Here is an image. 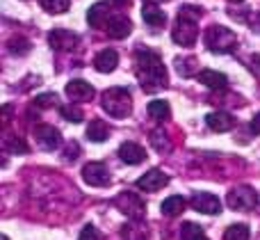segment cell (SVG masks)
I'll use <instances>...</instances> for the list:
<instances>
[{"mask_svg":"<svg viewBox=\"0 0 260 240\" xmlns=\"http://www.w3.org/2000/svg\"><path fill=\"white\" fill-rule=\"evenodd\" d=\"M206 124L212 128L215 133H229L235 128V119L229 112H210L206 117Z\"/></svg>","mask_w":260,"mask_h":240,"instance_id":"2e32d148","label":"cell"},{"mask_svg":"<svg viewBox=\"0 0 260 240\" xmlns=\"http://www.w3.org/2000/svg\"><path fill=\"white\" fill-rule=\"evenodd\" d=\"M189 204H192V208L197 213H203V215H217L221 211L219 197H215L212 192H194Z\"/></svg>","mask_w":260,"mask_h":240,"instance_id":"52a82bcc","label":"cell"},{"mask_svg":"<svg viewBox=\"0 0 260 240\" xmlns=\"http://www.w3.org/2000/svg\"><path fill=\"white\" fill-rule=\"evenodd\" d=\"M87 137L91 142H105L110 137V126L103 119H91V124L87 126Z\"/></svg>","mask_w":260,"mask_h":240,"instance_id":"d6986e66","label":"cell"},{"mask_svg":"<svg viewBox=\"0 0 260 240\" xmlns=\"http://www.w3.org/2000/svg\"><path fill=\"white\" fill-rule=\"evenodd\" d=\"M251 133H256V135H260V112L251 119Z\"/></svg>","mask_w":260,"mask_h":240,"instance_id":"836d02e7","label":"cell"},{"mask_svg":"<svg viewBox=\"0 0 260 240\" xmlns=\"http://www.w3.org/2000/svg\"><path fill=\"white\" fill-rule=\"evenodd\" d=\"M108 18H110V14H108V9H105V5H103V3L91 5L89 12H87V21H89L94 27H105Z\"/></svg>","mask_w":260,"mask_h":240,"instance_id":"44dd1931","label":"cell"},{"mask_svg":"<svg viewBox=\"0 0 260 240\" xmlns=\"http://www.w3.org/2000/svg\"><path fill=\"white\" fill-rule=\"evenodd\" d=\"M160 208H162V215H167V218H176V215H180L185 211V199L180 195L167 197V199L160 204Z\"/></svg>","mask_w":260,"mask_h":240,"instance_id":"ffe728a7","label":"cell"},{"mask_svg":"<svg viewBox=\"0 0 260 240\" xmlns=\"http://www.w3.org/2000/svg\"><path fill=\"white\" fill-rule=\"evenodd\" d=\"M130 30H133V23H130V18L123 16V14H114V16H110L108 23H105V32H108L112 39H123V37L130 35Z\"/></svg>","mask_w":260,"mask_h":240,"instance_id":"7c38bea8","label":"cell"},{"mask_svg":"<svg viewBox=\"0 0 260 240\" xmlns=\"http://www.w3.org/2000/svg\"><path fill=\"white\" fill-rule=\"evenodd\" d=\"M151 144L155 146V151H160V154H165V151H169V149H171V142L167 140L165 131H160V128L151 133Z\"/></svg>","mask_w":260,"mask_h":240,"instance_id":"484cf974","label":"cell"},{"mask_svg":"<svg viewBox=\"0 0 260 240\" xmlns=\"http://www.w3.org/2000/svg\"><path fill=\"white\" fill-rule=\"evenodd\" d=\"M176 69H178L180 76H192L194 71H197V59L194 57H187V59H176Z\"/></svg>","mask_w":260,"mask_h":240,"instance_id":"f546056e","label":"cell"},{"mask_svg":"<svg viewBox=\"0 0 260 240\" xmlns=\"http://www.w3.org/2000/svg\"><path fill=\"white\" fill-rule=\"evenodd\" d=\"M110 5H114V7H128L130 3H133V0H108Z\"/></svg>","mask_w":260,"mask_h":240,"instance_id":"e575fe53","label":"cell"},{"mask_svg":"<svg viewBox=\"0 0 260 240\" xmlns=\"http://www.w3.org/2000/svg\"><path fill=\"white\" fill-rule=\"evenodd\" d=\"M41 7L50 14H64L69 7H71V0H39Z\"/></svg>","mask_w":260,"mask_h":240,"instance_id":"d4e9b609","label":"cell"},{"mask_svg":"<svg viewBox=\"0 0 260 240\" xmlns=\"http://www.w3.org/2000/svg\"><path fill=\"white\" fill-rule=\"evenodd\" d=\"M35 140L41 149L46 151H55L59 144H62V135L55 126H48V124H41V126L35 128Z\"/></svg>","mask_w":260,"mask_h":240,"instance_id":"9c48e42d","label":"cell"},{"mask_svg":"<svg viewBox=\"0 0 260 240\" xmlns=\"http://www.w3.org/2000/svg\"><path fill=\"white\" fill-rule=\"evenodd\" d=\"M231 3H242V0H231Z\"/></svg>","mask_w":260,"mask_h":240,"instance_id":"d590c367","label":"cell"},{"mask_svg":"<svg viewBox=\"0 0 260 240\" xmlns=\"http://www.w3.org/2000/svg\"><path fill=\"white\" fill-rule=\"evenodd\" d=\"M59 114H62L67 122H71V124H80L82 122V110L76 108V105H62V108H59Z\"/></svg>","mask_w":260,"mask_h":240,"instance_id":"83f0119b","label":"cell"},{"mask_svg":"<svg viewBox=\"0 0 260 240\" xmlns=\"http://www.w3.org/2000/svg\"><path fill=\"white\" fill-rule=\"evenodd\" d=\"M117 64H119V55H117V50H114V48H103L94 57V69L99 73L114 71V69H117Z\"/></svg>","mask_w":260,"mask_h":240,"instance_id":"5bb4252c","label":"cell"},{"mask_svg":"<svg viewBox=\"0 0 260 240\" xmlns=\"http://www.w3.org/2000/svg\"><path fill=\"white\" fill-rule=\"evenodd\" d=\"M80 240H101L99 229L91 227V224H87V227L82 229V233H80Z\"/></svg>","mask_w":260,"mask_h":240,"instance_id":"d6a6232c","label":"cell"},{"mask_svg":"<svg viewBox=\"0 0 260 240\" xmlns=\"http://www.w3.org/2000/svg\"><path fill=\"white\" fill-rule=\"evenodd\" d=\"M48 44L53 46L55 50H71L80 44V37L71 30H64V27H55L48 35Z\"/></svg>","mask_w":260,"mask_h":240,"instance_id":"30bf717a","label":"cell"},{"mask_svg":"<svg viewBox=\"0 0 260 240\" xmlns=\"http://www.w3.org/2000/svg\"><path fill=\"white\" fill-rule=\"evenodd\" d=\"M203 41H206L208 50H212V53H231L238 46L235 32L224 25H210L203 35Z\"/></svg>","mask_w":260,"mask_h":240,"instance_id":"277c9868","label":"cell"},{"mask_svg":"<svg viewBox=\"0 0 260 240\" xmlns=\"http://www.w3.org/2000/svg\"><path fill=\"white\" fill-rule=\"evenodd\" d=\"M67 96L71 101H89L94 96V87L87 80H71L67 85Z\"/></svg>","mask_w":260,"mask_h":240,"instance_id":"9a60e30c","label":"cell"},{"mask_svg":"<svg viewBox=\"0 0 260 240\" xmlns=\"http://www.w3.org/2000/svg\"><path fill=\"white\" fill-rule=\"evenodd\" d=\"M103 110L114 119H123L130 114L133 110V96L126 87H112V89L103 92V99H101Z\"/></svg>","mask_w":260,"mask_h":240,"instance_id":"3957f363","label":"cell"},{"mask_svg":"<svg viewBox=\"0 0 260 240\" xmlns=\"http://www.w3.org/2000/svg\"><path fill=\"white\" fill-rule=\"evenodd\" d=\"M119 158L126 165H139L146 158V151H144V146H139L137 142H123V144L119 146Z\"/></svg>","mask_w":260,"mask_h":240,"instance_id":"4fadbf2b","label":"cell"},{"mask_svg":"<svg viewBox=\"0 0 260 240\" xmlns=\"http://www.w3.org/2000/svg\"><path fill=\"white\" fill-rule=\"evenodd\" d=\"M57 103V94H39L35 99V105L37 108H50V105Z\"/></svg>","mask_w":260,"mask_h":240,"instance_id":"4dcf8cb0","label":"cell"},{"mask_svg":"<svg viewBox=\"0 0 260 240\" xmlns=\"http://www.w3.org/2000/svg\"><path fill=\"white\" fill-rule=\"evenodd\" d=\"M7 48H9V53H14V55H27L32 50V46L25 37H12L9 44H7Z\"/></svg>","mask_w":260,"mask_h":240,"instance_id":"cb8c5ba5","label":"cell"},{"mask_svg":"<svg viewBox=\"0 0 260 240\" xmlns=\"http://www.w3.org/2000/svg\"><path fill=\"white\" fill-rule=\"evenodd\" d=\"M197 240H206V236H203V238H197Z\"/></svg>","mask_w":260,"mask_h":240,"instance_id":"74e56055","label":"cell"},{"mask_svg":"<svg viewBox=\"0 0 260 240\" xmlns=\"http://www.w3.org/2000/svg\"><path fill=\"white\" fill-rule=\"evenodd\" d=\"M78 156H80V144H78V142H69L67 149H64V160L71 163V160H76Z\"/></svg>","mask_w":260,"mask_h":240,"instance_id":"1f68e13d","label":"cell"},{"mask_svg":"<svg viewBox=\"0 0 260 240\" xmlns=\"http://www.w3.org/2000/svg\"><path fill=\"white\" fill-rule=\"evenodd\" d=\"M251 231H249L247 224H231L224 231V240H249Z\"/></svg>","mask_w":260,"mask_h":240,"instance_id":"603a6c76","label":"cell"},{"mask_svg":"<svg viewBox=\"0 0 260 240\" xmlns=\"http://www.w3.org/2000/svg\"><path fill=\"white\" fill-rule=\"evenodd\" d=\"M155 3H162V0H155Z\"/></svg>","mask_w":260,"mask_h":240,"instance_id":"f35d334b","label":"cell"},{"mask_svg":"<svg viewBox=\"0 0 260 240\" xmlns=\"http://www.w3.org/2000/svg\"><path fill=\"white\" fill-rule=\"evenodd\" d=\"M82 178L91 188H105L110 183V172L103 163H87L82 167Z\"/></svg>","mask_w":260,"mask_h":240,"instance_id":"ba28073f","label":"cell"},{"mask_svg":"<svg viewBox=\"0 0 260 240\" xmlns=\"http://www.w3.org/2000/svg\"><path fill=\"white\" fill-rule=\"evenodd\" d=\"M114 206H117L121 213H126L128 218H133L135 222H139V220L144 218V211H146L144 201L139 199V195H135V192H121V195L114 199Z\"/></svg>","mask_w":260,"mask_h":240,"instance_id":"8992f818","label":"cell"},{"mask_svg":"<svg viewBox=\"0 0 260 240\" xmlns=\"http://www.w3.org/2000/svg\"><path fill=\"white\" fill-rule=\"evenodd\" d=\"M137 78L144 92H157L167 85V69L153 50H139L137 53Z\"/></svg>","mask_w":260,"mask_h":240,"instance_id":"6da1fadb","label":"cell"},{"mask_svg":"<svg viewBox=\"0 0 260 240\" xmlns=\"http://www.w3.org/2000/svg\"><path fill=\"white\" fill-rule=\"evenodd\" d=\"M142 16H144V21H146L151 27H162V25L167 23L165 9H160L157 5H153V3H146V5H144Z\"/></svg>","mask_w":260,"mask_h":240,"instance_id":"e0dca14e","label":"cell"},{"mask_svg":"<svg viewBox=\"0 0 260 240\" xmlns=\"http://www.w3.org/2000/svg\"><path fill=\"white\" fill-rule=\"evenodd\" d=\"M226 204H229L233 211H251L258 206V192L249 186H238L229 192Z\"/></svg>","mask_w":260,"mask_h":240,"instance_id":"5b68a950","label":"cell"},{"mask_svg":"<svg viewBox=\"0 0 260 240\" xmlns=\"http://www.w3.org/2000/svg\"><path fill=\"white\" fill-rule=\"evenodd\" d=\"M0 240H9V238H7V236H3V238H0Z\"/></svg>","mask_w":260,"mask_h":240,"instance_id":"8d00e7d4","label":"cell"},{"mask_svg":"<svg viewBox=\"0 0 260 240\" xmlns=\"http://www.w3.org/2000/svg\"><path fill=\"white\" fill-rule=\"evenodd\" d=\"M148 114H151L155 122H165V119H169L171 108L167 101H151V103H148Z\"/></svg>","mask_w":260,"mask_h":240,"instance_id":"7402d4cb","label":"cell"},{"mask_svg":"<svg viewBox=\"0 0 260 240\" xmlns=\"http://www.w3.org/2000/svg\"><path fill=\"white\" fill-rule=\"evenodd\" d=\"M199 82L206 85V87H210V89H224V87L229 85V78H226L224 73H219V71L206 69V71L199 73Z\"/></svg>","mask_w":260,"mask_h":240,"instance_id":"ac0fdd59","label":"cell"},{"mask_svg":"<svg viewBox=\"0 0 260 240\" xmlns=\"http://www.w3.org/2000/svg\"><path fill=\"white\" fill-rule=\"evenodd\" d=\"M180 236H183V240L203 238V229L199 227V224H194V222H183V227H180Z\"/></svg>","mask_w":260,"mask_h":240,"instance_id":"4316f807","label":"cell"},{"mask_svg":"<svg viewBox=\"0 0 260 240\" xmlns=\"http://www.w3.org/2000/svg\"><path fill=\"white\" fill-rule=\"evenodd\" d=\"M201 16L197 7H180L178 12V21H176L174 30H171V39L178 46H192L199 37L197 30V21Z\"/></svg>","mask_w":260,"mask_h":240,"instance_id":"7a4b0ae2","label":"cell"},{"mask_svg":"<svg viewBox=\"0 0 260 240\" xmlns=\"http://www.w3.org/2000/svg\"><path fill=\"white\" fill-rule=\"evenodd\" d=\"M5 149L12 151V154H25V151H27V144L21 140V137L9 135V137H5Z\"/></svg>","mask_w":260,"mask_h":240,"instance_id":"f1b7e54d","label":"cell"},{"mask_svg":"<svg viewBox=\"0 0 260 240\" xmlns=\"http://www.w3.org/2000/svg\"><path fill=\"white\" fill-rule=\"evenodd\" d=\"M167 183H169V176H167L165 172H160V169H148L144 176L137 178V188L142 192H157V190H162Z\"/></svg>","mask_w":260,"mask_h":240,"instance_id":"8fae6325","label":"cell"}]
</instances>
